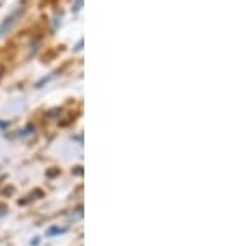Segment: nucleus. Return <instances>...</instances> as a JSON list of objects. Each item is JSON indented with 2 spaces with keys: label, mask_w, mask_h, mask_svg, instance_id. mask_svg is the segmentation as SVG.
Returning a JSON list of instances; mask_svg holds the SVG:
<instances>
[{
  "label": "nucleus",
  "mask_w": 248,
  "mask_h": 246,
  "mask_svg": "<svg viewBox=\"0 0 248 246\" xmlns=\"http://www.w3.org/2000/svg\"><path fill=\"white\" fill-rule=\"evenodd\" d=\"M23 14V9H17L14 12V14L10 15L9 18H5L3 20V23H2V27H0V35H5V31H10L12 30V27L17 23V20L20 18V15Z\"/></svg>",
  "instance_id": "nucleus-1"
},
{
  "label": "nucleus",
  "mask_w": 248,
  "mask_h": 246,
  "mask_svg": "<svg viewBox=\"0 0 248 246\" xmlns=\"http://www.w3.org/2000/svg\"><path fill=\"white\" fill-rule=\"evenodd\" d=\"M2 74H3V66L0 65V78H2Z\"/></svg>",
  "instance_id": "nucleus-2"
}]
</instances>
